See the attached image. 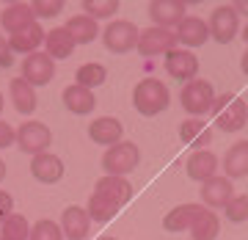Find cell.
I'll return each mask as SVG.
<instances>
[{
    "label": "cell",
    "instance_id": "cell-1",
    "mask_svg": "<svg viewBox=\"0 0 248 240\" xmlns=\"http://www.w3.org/2000/svg\"><path fill=\"white\" fill-rule=\"evenodd\" d=\"M133 105L141 116H157L171 105V91L163 80L143 78L133 89Z\"/></svg>",
    "mask_w": 248,
    "mask_h": 240
},
{
    "label": "cell",
    "instance_id": "cell-29",
    "mask_svg": "<svg viewBox=\"0 0 248 240\" xmlns=\"http://www.w3.org/2000/svg\"><path fill=\"white\" fill-rule=\"evenodd\" d=\"M108 80V69L102 66V64H83L78 69V86H83V89H89V91H94V89H99L102 83Z\"/></svg>",
    "mask_w": 248,
    "mask_h": 240
},
{
    "label": "cell",
    "instance_id": "cell-2",
    "mask_svg": "<svg viewBox=\"0 0 248 240\" xmlns=\"http://www.w3.org/2000/svg\"><path fill=\"white\" fill-rule=\"evenodd\" d=\"M213 116H215V127L223 133H237L243 130L248 122V105L234 94H221L213 102Z\"/></svg>",
    "mask_w": 248,
    "mask_h": 240
},
{
    "label": "cell",
    "instance_id": "cell-37",
    "mask_svg": "<svg viewBox=\"0 0 248 240\" xmlns=\"http://www.w3.org/2000/svg\"><path fill=\"white\" fill-rule=\"evenodd\" d=\"M11 213H14V199H11L9 191H0V224L6 221Z\"/></svg>",
    "mask_w": 248,
    "mask_h": 240
},
{
    "label": "cell",
    "instance_id": "cell-23",
    "mask_svg": "<svg viewBox=\"0 0 248 240\" xmlns=\"http://www.w3.org/2000/svg\"><path fill=\"white\" fill-rule=\"evenodd\" d=\"M63 105L69 108L75 116H86V113L94 111L97 99H94V91L83 89V86H78V83H72V86L63 89Z\"/></svg>",
    "mask_w": 248,
    "mask_h": 240
},
{
    "label": "cell",
    "instance_id": "cell-13",
    "mask_svg": "<svg viewBox=\"0 0 248 240\" xmlns=\"http://www.w3.org/2000/svg\"><path fill=\"white\" fill-rule=\"evenodd\" d=\"M31 174H33L36 182H42V185H55V182H61L63 177V160L53 152H42V155H36L33 163H31Z\"/></svg>",
    "mask_w": 248,
    "mask_h": 240
},
{
    "label": "cell",
    "instance_id": "cell-20",
    "mask_svg": "<svg viewBox=\"0 0 248 240\" xmlns=\"http://www.w3.org/2000/svg\"><path fill=\"white\" fill-rule=\"evenodd\" d=\"M39 45H45V31L39 22L17 31L14 36H9V47L11 53H22V55H31V53H39Z\"/></svg>",
    "mask_w": 248,
    "mask_h": 240
},
{
    "label": "cell",
    "instance_id": "cell-6",
    "mask_svg": "<svg viewBox=\"0 0 248 240\" xmlns=\"http://www.w3.org/2000/svg\"><path fill=\"white\" fill-rule=\"evenodd\" d=\"M17 144L25 155H33L36 158V155H42V152L53 144V133H50V127H47L45 122L31 119V122L17 127Z\"/></svg>",
    "mask_w": 248,
    "mask_h": 240
},
{
    "label": "cell",
    "instance_id": "cell-41",
    "mask_svg": "<svg viewBox=\"0 0 248 240\" xmlns=\"http://www.w3.org/2000/svg\"><path fill=\"white\" fill-rule=\"evenodd\" d=\"M243 39H246V45H248V25L243 28Z\"/></svg>",
    "mask_w": 248,
    "mask_h": 240
},
{
    "label": "cell",
    "instance_id": "cell-39",
    "mask_svg": "<svg viewBox=\"0 0 248 240\" xmlns=\"http://www.w3.org/2000/svg\"><path fill=\"white\" fill-rule=\"evenodd\" d=\"M243 72H246V75H248V50H246V53H243Z\"/></svg>",
    "mask_w": 248,
    "mask_h": 240
},
{
    "label": "cell",
    "instance_id": "cell-30",
    "mask_svg": "<svg viewBox=\"0 0 248 240\" xmlns=\"http://www.w3.org/2000/svg\"><path fill=\"white\" fill-rule=\"evenodd\" d=\"M122 207H116L113 202H108L105 196H99V193H91V199H89V207H86V213H89V218L91 221H97V224H105V221H110L116 213H119Z\"/></svg>",
    "mask_w": 248,
    "mask_h": 240
},
{
    "label": "cell",
    "instance_id": "cell-22",
    "mask_svg": "<svg viewBox=\"0 0 248 240\" xmlns=\"http://www.w3.org/2000/svg\"><path fill=\"white\" fill-rule=\"evenodd\" d=\"M45 47H47V55L53 58V61H63V58H69L75 53V39L69 36L66 28H53L50 33H45Z\"/></svg>",
    "mask_w": 248,
    "mask_h": 240
},
{
    "label": "cell",
    "instance_id": "cell-24",
    "mask_svg": "<svg viewBox=\"0 0 248 240\" xmlns=\"http://www.w3.org/2000/svg\"><path fill=\"white\" fill-rule=\"evenodd\" d=\"M9 94H11V102L17 108L19 113H33L36 108H39V97H36V89L31 83H25L22 78H14L9 83Z\"/></svg>",
    "mask_w": 248,
    "mask_h": 240
},
{
    "label": "cell",
    "instance_id": "cell-26",
    "mask_svg": "<svg viewBox=\"0 0 248 240\" xmlns=\"http://www.w3.org/2000/svg\"><path fill=\"white\" fill-rule=\"evenodd\" d=\"M223 171H226V179L248 177V141H237L234 146H229L223 158Z\"/></svg>",
    "mask_w": 248,
    "mask_h": 240
},
{
    "label": "cell",
    "instance_id": "cell-4",
    "mask_svg": "<svg viewBox=\"0 0 248 240\" xmlns=\"http://www.w3.org/2000/svg\"><path fill=\"white\" fill-rule=\"evenodd\" d=\"M215 97H218V94H215L213 83H210V80H204V78H196V80H190V83L182 86L179 102H182V108L190 113V119H202L204 113H210V111H213Z\"/></svg>",
    "mask_w": 248,
    "mask_h": 240
},
{
    "label": "cell",
    "instance_id": "cell-5",
    "mask_svg": "<svg viewBox=\"0 0 248 240\" xmlns=\"http://www.w3.org/2000/svg\"><path fill=\"white\" fill-rule=\"evenodd\" d=\"M138 36H141V31H138L135 22H130V19H113L102 31V42H105V47L110 53L124 55L138 47Z\"/></svg>",
    "mask_w": 248,
    "mask_h": 240
},
{
    "label": "cell",
    "instance_id": "cell-27",
    "mask_svg": "<svg viewBox=\"0 0 248 240\" xmlns=\"http://www.w3.org/2000/svg\"><path fill=\"white\" fill-rule=\"evenodd\" d=\"M63 28L69 31V36L75 39V45H91V42L97 39V33H99V25H97V19L86 17V14H78V17H69Z\"/></svg>",
    "mask_w": 248,
    "mask_h": 240
},
{
    "label": "cell",
    "instance_id": "cell-21",
    "mask_svg": "<svg viewBox=\"0 0 248 240\" xmlns=\"http://www.w3.org/2000/svg\"><path fill=\"white\" fill-rule=\"evenodd\" d=\"M174 33H177V42H182L185 47H202L210 39V28L202 17H185Z\"/></svg>",
    "mask_w": 248,
    "mask_h": 240
},
{
    "label": "cell",
    "instance_id": "cell-10",
    "mask_svg": "<svg viewBox=\"0 0 248 240\" xmlns=\"http://www.w3.org/2000/svg\"><path fill=\"white\" fill-rule=\"evenodd\" d=\"M149 17H152V22H155V28L174 31V28L187 17V11H185V3H179V0H152Z\"/></svg>",
    "mask_w": 248,
    "mask_h": 240
},
{
    "label": "cell",
    "instance_id": "cell-12",
    "mask_svg": "<svg viewBox=\"0 0 248 240\" xmlns=\"http://www.w3.org/2000/svg\"><path fill=\"white\" fill-rule=\"evenodd\" d=\"M166 72L174 80H179V83H190L199 75V58L190 50H179L177 47V50H171L166 55Z\"/></svg>",
    "mask_w": 248,
    "mask_h": 240
},
{
    "label": "cell",
    "instance_id": "cell-18",
    "mask_svg": "<svg viewBox=\"0 0 248 240\" xmlns=\"http://www.w3.org/2000/svg\"><path fill=\"white\" fill-rule=\"evenodd\" d=\"M185 171L187 177L196 179V182H207V179L215 177V171H218V158H215V152L210 149H199L193 152L185 163Z\"/></svg>",
    "mask_w": 248,
    "mask_h": 240
},
{
    "label": "cell",
    "instance_id": "cell-34",
    "mask_svg": "<svg viewBox=\"0 0 248 240\" xmlns=\"http://www.w3.org/2000/svg\"><path fill=\"white\" fill-rule=\"evenodd\" d=\"M226 210V218H229L232 224H243V221H248V193H240V196H234L229 205L223 207Z\"/></svg>",
    "mask_w": 248,
    "mask_h": 240
},
{
    "label": "cell",
    "instance_id": "cell-19",
    "mask_svg": "<svg viewBox=\"0 0 248 240\" xmlns=\"http://www.w3.org/2000/svg\"><path fill=\"white\" fill-rule=\"evenodd\" d=\"M33 22H36L33 9H31L28 3H11V6H6L3 14H0V25H3V31L9 36H14L17 31L33 25Z\"/></svg>",
    "mask_w": 248,
    "mask_h": 240
},
{
    "label": "cell",
    "instance_id": "cell-25",
    "mask_svg": "<svg viewBox=\"0 0 248 240\" xmlns=\"http://www.w3.org/2000/svg\"><path fill=\"white\" fill-rule=\"evenodd\" d=\"M202 210H204V205H193V202L174 207V210L163 218V229L166 232H185V229H190V224L196 221V215L202 213Z\"/></svg>",
    "mask_w": 248,
    "mask_h": 240
},
{
    "label": "cell",
    "instance_id": "cell-14",
    "mask_svg": "<svg viewBox=\"0 0 248 240\" xmlns=\"http://www.w3.org/2000/svg\"><path fill=\"white\" fill-rule=\"evenodd\" d=\"M94 193L105 196L108 202H113L116 207H124L130 199H133V185H130L127 177H110V174H105V177L97 179Z\"/></svg>",
    "mask_w": 248,
    "mask_h": 240
},
{
    "label": "cell",
    "instance_id": "cell-33",
    "mask_svg": "<svg viewBox=\"0 0 248 240\" xmlns=\"http://www.w3.org/2000/svg\"><path fill=\"white\" fill-rule=\"evenodd\" d=\"M28 240H63V232H61V226H58L55 221L42 218V221H36L33 226H31Z\"/></svg>",
    "mask_w": 248,
    "mask_h": 240
},
{
    "label": "cell",
    "instance_id": "cell-8",
    "mask_svg": "<svg viewBox=\"0 0 248 240\" xmlns=\"http://www.w3.org/2000/svg\"><path fill=\"white\" fill-rule=\"evenodd\" d=\"M207 28H210V39H215L218 45H229L240 31V11L234 6H218Z\"/></svg>",
    "mask_w": 248,
    "mask_h": 240
},
{
    "label": "cell",
    "instance_id": "cell-42",
    "mask_svg": "<svg viewBox=\"0 0 248 240\" xmlns=\"http://www.w3.org/2000/svg\"><path fill=\"white\" fill-rule=\"evenodd\" d=\"M0 111H3V91H0Z\"/></svg>",
    "mask_w": 248,
    "mask_h": 240
},
{
    "label": "cell",
    "instance_id": "cell-43",
    "mask_svg": "<svg viewBox=\"0 0 248 240\" xmlns=\"http://www.w3.org/2000/svg\"><path fill=\"white\" fill-rule=\"evenodd\" d=\"M97 240H116V238H97Z\"/></svg>",
    "mask_w": 248,
    "mask_h": 240
},
{
    "label": "cell",
    "instance_id": "cell-11",
    "mask_svg": "<svg viewBox=\"0 0 248 240\" xmlns=\"http://www.w3.org/2000/svg\"><path fill=\"white\" fill-rule=\"evenodd\" d=\"M234 199V188H232V179L218 177L215 174L213 179L202 182V202L207 210H223Z\"/></svg>",
    "mask_w": 248,
    "mask_h": 240
},
{
    "label": "cell",
    "instance_id": "cell-17",
    "mask_svg": "<svg viewBox=\"0 0 248 240\" xmlns=\"http://www.w3.org/2000/svg\"><path fill=\"white\" fill-rule=\"evenodd\" d=\"M124 135V125L113 116H99L89 125V138L94 144H102V146H113V144L122 141Z\"/></svg>",
    "mask_w": 248,
    "mask_h": 240
},
{
    "label": "cell",
    "instance_id": "cell-44",
    "mask_svg": "<svg viewBox=\"0 0 248 240\" xmlns=\"http://www.w3.org/2000/svg\"><path fill=\"white\" fill-rule=\"evenodd\" d=\"M0 240H6V238H0Z\"/></svg>",
    "mask_w": 248,
    "mask_h": 240
},
{
    "label": "cell",
    "instance_id": "cell-7",
    "mask_svg": "<svg viewBox=\"0 0 248 240\" xmlns=\"http://www.w3.org/2000/svg\"><path fill=\"white\" fill-rule=\"evenodd\" d=\"M177 33L174 31H166V28H146V31H141V36H138V53L146 55V58H152V55H169L171 50H177Z\"/></svg>",
    "mask_w": 248,
    "mask_h": 240
},
{
    "label": "cell",
    "instance_id": "cell-32",
    "mask_svg": "<svg viewBox=\"0 0 248 240\" xmlns=\"http://www.w3.org/2000/svg\"><path fill=\"white\" fill-rule=\"evenodd\" d=\"M119 0H83V14L91 19H108L116 17Z\"/></svg>",
    "mask_w": 248,
    "mask_h": 240
},
{
    "label": "cell",
    "instance_id": "cell-9",
    "mask_svg": "<svg viewBox=\"0 0 248 240\" xmlns=\"http://www.w3.org/2000/svg\"><path fill=\"white\" fill-rule=\"evenodd\" d=\"M55 78V61L47 53H31L22 61V80L31 86H47Z\"/></svg>",
    "mask_w": 248,
    "mask_h": 240
},
{
    "label": "cell",
    "instance_id": "cell-38",
    "mask_svg": "<svg viewBox=\"0 0 248 240\" xmlns=\"http://www.w3.org/2000/svg\"><path fill=\"white\" fill-rule=\"evenodd\" d=\"M11 64H14V53H11V47H9V39L0 33V66L9 69Z\"/></svg>",
    "mask_w": 248,
    "mask_h": 240
},
{
    "label": "cell",
    "instance_id": "cell-35",
    "mask_svg": "<svg viewBox=\"0 0 248 240\" xmlns=\"http://www.w3.org/2000/svg\"><path fill=\"white\" fill-rule=\"evenodd\" d=\"M31 9H33L36 19H50V17H58L63 11V0H33Z\"/></svg>",
    "mask_w": 248,
    "mask_h": 240
},
{
    "label": "cell",
    "instance_id": "cell-16",
    "mask_svg": "<svg viewBox=\"0 0 248 240\" xmlns=\"http://www.w3.org/2000/svg\"><path fill=\"white\" fill-rule=\"evenodd\" d=\"M179 138L185 146L190 149H207L210 144H213V127L202 122V119H185L182 125H179Z\"/></svg>",
    "mask_w": 248,
    "mask_h": 240
},
{
    "label": "cell",
    "instance_id": "cell-3",
    "mask_svg": "<svg viewBox=\"0 0 248 240\" xmlns=\"http://www.w3.org/2000/svg\"><path fill=\"white\" fill-rule=\"evenodd\" d=\"M138 163H141V149L133 141H119L108 146L102 155V171L110 177H127L130 171L138 169Z\"/></svg>",
    "mask_w": 248,
    "mask_h": 240
},
{
    "label": "cell",
    "instance_id": "cell-15",
    "mask_svg": "<svg viewBox=\"0 0 248 240\" xmlns=\"http://www.w3.org/2000/svg\"><path fill=\"white\" fill-rule=\"evenodd\" d=\"M58 226H61V232H63L66 240H83V238H89L91 218H89V213H86L83 207L69 205L61 213V224H58Z\"/></svg>",
    "mask_w": 248,
    "mask_h": 240
},
{
    "label": "cell",
    "instance_id": "cell-28",
    "mask_svg": "<svg viewBox=\"0 0 248 240\" xmlns=\"http://www.w3.org/2000/svg\"><path fill=\"white\" fill-rule=\"evenodd\" d=\"M218 232H221V221H218V215H215L213 210H207V207H204L202 213L196 215V221L190 224V238L193 240H215Z\"/></svg>",
    "mask_w": 248,
    "mask_h": 240
},
{
    "label": "cell",
    "instance_id": "cell-31",
    "mask_svg": "<svg viewBox=\"0 0 248 240\" xmlns=\"http://www.w3.org/2000/svg\"><path fill=\"white\" fill-rule=\"evenodd\" d=\"M0 238H6V240H28V235H31V224H28L25 215H17V213H11L6 221L0 224Z\"/></svg>",
    "mask_w": 248,
    "mask_h": 240
},
{
    "label": "cell",
    "instance_id": "cell-36",
    "mask_svg": "<svg viewBox=\"0 0 248 240\" xmlns=\"http://www.w3.org/2000/svg\"><path fill=\"white\" fill-rule=\"evenodd\" d=\"M14 141H17V130L9 122H0V149H9Z\"/></svg>",
    "mask_w": 248,
    "mask_h": 240
},
{
    "label": "cell",
    "instance_id": "cell-40",
    "mask_svg": "<svg viewBox=\"0 0 248 240\" xmlns=\"http://www.w3.org/2000/svg\"><path fill=\"white\" fill-rule=\"evenodd\" d=\"M3 179H6V163L0 160V182H3Z\"/></svg>",
    "mask_w": 248,
    "mask_h": 240
}]
</instances>
